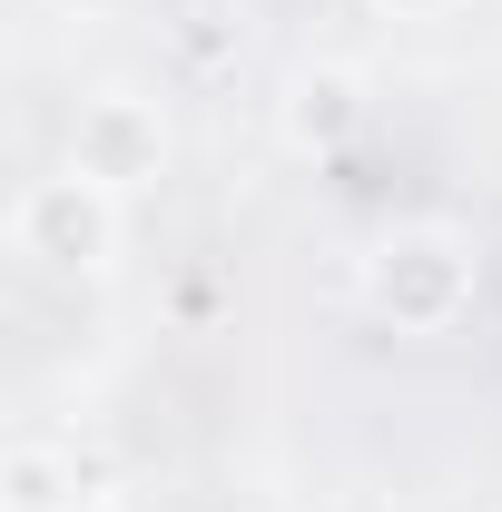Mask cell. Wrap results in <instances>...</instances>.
<instances>
[{
	"instance_id": "cell-1",
	"label": "cell",
	"mask_w": 502,
	"mask_h": 512,
	"mask_svg": "<svg viewBox=\"0 0 502 512\" xmlns=\"http://www.w3.org/2000/svg\"><path fill=\"white\" fill-rule=\"evenodd\" d=\"M20 256H40V266H99L109 256V197L89 188L79 168L40 178L20 197Z\"/></svg>"
},
{
	"instance_id": "cell-5",
	"label": "cell",
	"mask_w": 502,
	"mask_h": 512,
	"mask_svg": "<svg viewBox=\"0 0 502 512\" xmlns=\"http://www.w3.org/2000/svg\"><path fill=\"white\" fill-rule=\"evenodd\" d=\"M79 512H119V503H79Z\"/></svg>"
},
{
	"instance_id": "cell-3",
	"label": "cell",
	"mask_w": 502,
	"mask_h": 512,
	"mask_svg": "<svg viewBox=\"0 0 502 512\" xmlns=\"http://www.w3.org/2000/svg\"><path fill=\"white\" fill-rule=\"evenodd\" d=\"M79 493V473H69L60 453H10V512H50Z\"/></svg>"
},
{
	"instance_id": "cell-4",
	"label": "cell",
	"mask_w": 502,
	"mask_h": 512,
	"mask_svg": "<svg viewBox=\"0 0 502 512\" xmlns=\"http://www.w3.org/2000/svg\"><path fill=\"white\" fill-rule=\"evenodd\" d=\"M345 119H355V89L345 79H306L296 89V138H335Z\"/></svg>"
},
{
	"instance_id": "cell-2",
	"label": "cell",
	"mask_w": 502,
	"mask_h": 512,
	"mask_svg": "<svg viewBox=\"0 0 502 512\" xmlns=\"http://www.w3.org/2000/svg\"><path fill=\"white\" fill-rule=\"evenodd\" d=\"M158 119L138 109V99H99L89 119H79V138H69V168L89 178V188H138V178H158Z\"/></svg>"
}]
</instances>
